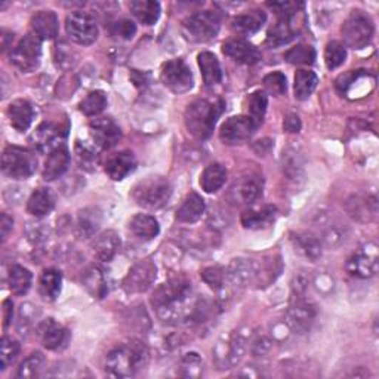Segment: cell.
<instances>
[{
    "label": "cell",
    "instance_id": "6da1fadb",
    "mask_svg": "<svg viewBox=\"0 0 379 379\" xmlns=\"http://www.w3.org/2000/svg\"><path fill=\"white\" fill-rule=\"evenodd\" d=\"M192 299V283L185 277H174L155 291L151 304L165 321L187 320L194 302Z\"/></svg>",
    "mask_w": 379,
    "mask_h": 379
},
{
    "label": "cell",
    "instance_id": "7a4b0ae2",
    "mask_svg": "<svg viewBox=\"0 0 379 379\" xmlns=\"http://www.w3.org/2000/svg\"><path fill=\"white\" fill-rule=\"evenodd\" d=\"M148 363V350L138 339H130L111 350L105 358V372L113 378H130Z\"/></svg>",
    "mask_w": 379,
    "mask_h": 379
},
{
    "label": "cell",
    "instance_id": "3957f363",
    "mask_svg": "<svg viewBox=\"0 0 379 379\" xmlns=\"http://www.w3.org/2000/svg\"><path fill=\"white\" fill-rule=\"evenodd\" d=\"M222 113V103H211L207 100H196L185 110L184 122L197 140H206L212 135L218 118Z\"/></svg>",
    "mask_w": 379,
    "mask_h": 379
},
{
    "label": "cell",
    "instance_id": "277c9868",
    "mask_svg": "<svg viewBox=\"0 0 379 379\" xmlns=\"http://www.w3.org/2000/svg\"><path fill=\"white\" fill-rule=\"evenodd\" d=\"M170 193L172 188L166 178L150 177L132 188V199L145 209H160L167 203Z\"/></svg>",
    "mask_w": 379,
    "mask_h": 379
},
{
    "label": "cell",
    "instance_id": "5b68a950",
    "mask_svg": "<svg viewBox=\"0 0 379 379\" xmlns=\"http://www.w3.org/2000/svg\"><path fill=\"white\" fill-rule=\"evenodd\" d=\"M221 18L217 12L202 11L187 16L182 23V31L188 41L196 43L209 42L218 36Z\"/></svg>",
    "mask_w": 379,
    "mask_h": 379
},
{
    "label": "cell",
    "instance_id": "8992f818",
    "mask_svg": "<svg viewBox=\"0 0 379 379\" xmlns=\"http://www.w3.org/2000/svg\"><path fill=\"white\" fill-rule=\"evenodd\" d=\"M249 338L251 335L248 336L240 331H236L230 336H227V339H219L214 350V358L218 369H232L239 365L246 351H248Z\"/></svg>",
    "mask_w": 379,
    "mask_h": 379
},
{
    "label": "cell",
    "instance_id": "52a82bcc",
    "mask_svg": "<svg viewBox=\"0 0 379 379\" xmlns=\"http://www.w3.org/2000/svg\"><path fill=\"white\" fill-rule=\"evenodd\" d=\"M341 31H343L344 37V46L353 49H363L370 43L375 27L370 16L366 15L363 11H353Z\"/></svg>",
    "mask_w": 379,
    "mask_h": 379
},
{
    "label": "cell",
    "instance_id": "ba28073f",
    "mask_svg": "<svg viewBox=\"0 0 379 379\" xmlns=\"http://www.w3.org/2000/svg\"><path fill=\"white\" fill-rule=\"evenodd\" d=\"M37 167V159L31 151L9 145L5 148L2 156V170L4 174L12 180H27L30 178Z\"/></svg>",
    "mask_w": 379,
    "mask_h": 379
},
{
    "label": "cell",
    "instance_id": "9c48e42d",
    "mask_svg": "<svg viewBox=\"0 0 379 379\" xmlns=\"http://www.w3.org/2000/svg\"><path fill=\"white\" fill-rule=\"evenodd\" d=\"M66 31L70 39L82 46H89L98 39V26L93 16L83 11L71 12L66 20Z\"/></svg>",
    "mask_w": 379,
    "mask_h": 379
},
{
    "label": "cell",
    "instance_id": "30bf717a",
    "mask_svg": "<svg viewBox=\"0 0 379 379\" xmlns=\"http://www.w3.org/2000/svg\"><path fill=\"white\" fill-rule=\"evenodd\" d=\"M42 39L34 33L27 34L11 52V63L21 71H34L41 64Z\"/></svg>",
    "mask_w": 379,
    "mask_h": 379
},
{
    "label": "cell",
    "instance_id": "8fae6325",
    "mask_svg": "<svg viewBox=\"0 0 379 379\" xmlns=\"http://www.w3.org/2000/svg\"><path fill=\"white\" fill-rule=\"evenodd\" d=\"M163 85L175 93H185L194 85L193 73L182 60H170L163 64L160 71Z\"/></svg>",
    "mask_w": 379,
    "mask_h": 379
},
{
    "label": "cell",
    "instance_id": "7c38bea8",
    "mask_svg": "<svg viewBox=\"0 0 379 379\" xmlns=\"http://www.w3.org/2000/svg\"><path fill=\"white\" fill-rule=\"evenodd\" d=\"M156 265L153 261L144 259L135 264L129 270L123 280V289L128 294H144L147 292L156 280Z\"/></svg>",
    "mask_w": 379,
    "mask_h": 379
},
{
    "label": "cell",
    "instance_id": "4fadbf2b",
    "mask_svg": "<svg viewBox=\"0 0 379 379\" xmlns=\"http://www.w3.org/2000/svg\"><path fill=\"white\" fill-rule=\"evenodd\" d=\"M316 308L304 296H294L292 304L286 313V323L294 333L304 335L310 332L314 320Z\"/></svg>",
    "mask_w": 379,
    "mask_h": 379
},
{
    "label": "cell",
    "instance_id": "5bb4252c",
    "mask_svg": "<svg viewBox=\"0 0 379 379\" xmlns=\"http://www.w3.org/2000/svg\"><path fill=\"white\" fill-rule=\"evenodd\" d=\"M256 129V125L249 116H233L225 120L219 130V140L224 144L234 145L249 140Z\"/></svg>",
    "mask_w": 379,
    "mask_h": 379
},
{
    "label": "cell",
    "instance_id": "9a60e30c",
    "mask_svg": "<svg viewBox=\"0 0 379 379\" xmlns=\"http://www.w3.org/2000/svg\"><path fill=\"white\" fill-rule=\"evenodd\" d=\"M89 126H90V134L95 141V145L104 150L115 147L122 137L120 128L118 126L115 120L110 118L93 119Z\"/></svg>",
    "mask_w": 379,
    "mask_h": 379
},
{
    "label": "cell",
    "instance_id": "2e32d148",
    "mask_svg": "<svg viewBox=\"0 0 379 379\" xmlns=\"http://www.w3.org/2000/svg\"><path fill=\"white\" fill-rule=\"evenodd\" d=\"M225 276L234 288H244L256 280L258 265L252 259L236 258L229 264Z\"/></svg>",
    "mask_w": 379,
    "mask_h": 379
},
{
    "label": "cell",
    "instance_id": "e0dca14e",
    "mask_svg": "<svg viewBox=\"0 0 379 379\" xmlns=\"http://www.w3.org/2000/svg\"><path fill=\"white\" fill-rule=\"evenodd\" d=\"M222 52H224V55H227L229 58H232L233 61H236L239 64L252 66L261 60L259 49L255 45L249 43L248 41H243V39L227 41L222 45Z\"/></svg>",
    "mask_w": 379,
    "mask_h": 379
},
{
    "label": "cell",
    "instance_id": "ac0fdd59",
    "mask_svg": "<svg viewBox=\"0 0 379 379\" xmlns=\"http://www.w3.org/2000/svg\"><path fill=\"white\" fill-rule=\"evenodd\" d=\"M347 212L358 222H370L378 214V200L373 194H354L347 200Z\"/></svg>",
    "mask_w": 379,
    "mask_h": 379
},
{
    "label": "cell",
    "instance_id": "d6986e66",
    "mask_svg": "<svg viewBox=\"0 0 379 379\" xmlns=\"http://www.w3.org/2000/svg\"><path fill=\"white\" fill-rule=\"evenodd\" d=\"M347 271L357 279H370L378 271L376 248L372 252L360 251L347 261Z\"/></svg>",
    "mask_w": 379,
    "mask_h": 379
},
{
    "label": "cell",
    "instance_id": "ffe728a7",
    "mask_svg": "<svg viewBox=\"0 0 379 379\" xmlns=\"http://www.w3.org/2000/svg\"><path fill=\"white\" fill-rule=\"evenodd\" d=\"M137 167V159L132 151H120L115 156H111L105 163V174L113 181H122L125 180L130 172H134Z\"/></svg>",
    "mask_w": 379,
    "mask_h": 379
},
{
    "label": "cell",
    "instance_id": "44dd1931",
    "mask_svg": "<svg viewBox=\"0 0 379 379\" xmlns=\"http://www.w3.org/2000/svg\"><path fill=\"white\" fill-rule=\"evenodd\" d=\"M70 166V153L64 145H60L49 151L43 166V180L55 181L61 178Z\"/></svg>",
    "mask_w": 379,
    "mask_h": 379
},
{
    "label": "cell",
    "instance_id": "7402d4cb",
    "mask_svg": "<svg viewBox=\"0 0 379 379\" xmlns=\"http://www.w3.org/2000/svg\"><path fill=\"white\" fill-rule=\"evenodd\" d=\"M30 24L33 33L42 41L55 39L56 34H58V18L52 11L36 12L31 16Z\"/></svg>",
    "mask_w": 379,
    "mask_h": 379
},
{
    "label": "cell",
    "instance_id": "603a6c76",
    "mask_svg": "<svg viewBox=\"0 0 379 379\" xmlns=\"http://www.w3.org/2000/svg\"><path fill=\"white\" fill-rule=\"evenodd\" d=\"M277 209L274 206H264L261 209H249L242 214V224L244 229L264 230L271 227L276 221Z\"/></svg>",
    "mask_w": 379,
    "mask_h": 379
},
{
    "label": "cell",
    "instance_id": "cb8c5ba5",
    "mask_svg": "<svg viewBox=\"0 0 379 379\" xmlns=\"http://www.w3.org/2000/svg\"><path fill=\"white\" fill-rule=\"evenodd\" d=\"M120 249V237L116 232L107 230L95 239L92 244L93 255L103 262H110Z\"/></svg>",
    "mask_w": 379,
    "mask_h": 379
},
{
    "label": "cell",
    "instance_id": "d4e9b609",
    "mask_svg": "<svg viewBox=\"0 0 379 379\" xmlns=\"http://www.w3.org/2000/svg\"><path fill=\"white\" fill-rule=\"evenodd\" d=\"M8 118L14 129L24 132L30 128L34 118L33 105L27 100H15L8 107Z\"/></svg>",
    "mask_w": 379,
    "mask_h": 379
},
{
    "label": "cell",
    "instance_id": "484cf974",
    "mask_svg": "<svg viewBox=\"0 0 379 379\" xmlns=\"http://www.w3.org/2000/svg\"><path fill=\"white\" fill-rule=\"evenodd\" d=\"M55 207V196L49 188L41 187L34 190L27 202V211L33 217L42 218L49 215Z\"/></svg>",
    "mask_w": 379,
    "mask_h": 379
},
{
    "label": "cell",
    "instance_id": "4316f807",
    "mask_svg": "<svg viewBox=\"0 0 379 379\" xmlns=\"http://www.w3.org/2000/svg\"><path fill=\"white\" fill-rule=\"evenodd\" d=\"M267 21V15L259 9H254L248 14L237 15L232 21V28L240 36H251L261 30V27Z\"/></svg>",
    "mask_w": 379,
    "mask_h": 379
},
{
    "label": "cell",
    "instance_id": "83f0119b",
    "mask_svg": "<svg viewBox=\"0 0 379 379\" xmlns=\"http://www.w3.org/2000/svg\"><path fill=\"white\" fill-rule=\"evenodd\" d=\"M206 209L204 200L197 193H190L177 211V219L184 224L197 222Z\"/></svg>",
    "mask_w": 379,
    "mask_h": 379
},
{
    "label": "cell",
    "instance_id": "f1b7e54d",
    "mask_svg": "<svg viewBox=\"0 0 379 379\" xmlns=\"http://www.w3.org/2000/svg\"><path fill=\"white\" fill-rule=\"evenodd\" d=\"M203 82L207 88H214L222 82V71L217 56L212 52H202L197 56Z\"/></svg>",
    "mask_w": 379,
    "mask_h": 379
},
{
    "label": "cell",
    "instance_id": "f546056e",
    "mask_svg": "<svg viewBox=\"0 0 379 379\" xmlns=\"http://www.w3.org/2000/svg\"><path fill=\"white\" fill-rule=\"evenodd\" d=\"M227 177H229V172H227L225 166L221 163H212L207 166L203 174L200 177V185L204 193H217L218 190H221L227 181Z\"/></svg>",
    "mask_w": 379,
    "mask_h": 379
},
{
    "label": "cell",
    "instance_id": "4dcf8cb0",
    "mask_svg": "<svg viewBox=\"0 0 379 379\" xmlns=\"http://www.w3.org/2000/svg\"><path fill=\"white\" fill-rule=\"evenodd\" d=\"M60 138H61V129L60 126H56L53 123H42L34 130V134L31 137L34 145L41 151H46V150L52 151L53 148L63 145V144L56 142Z\"/></svg>",
    "mask_w": 379,
    "mask_h": 379
},
{
    "label": "cell",
    "instance_id": "1f68e13d",
    "mask_svg": "<svg viewBox=\"0 0 379 379\" xmlns=\"http://www.w3.org/2000/svg\"><path fill=\"white\" fill-rule=\"evenodd\" d=\"M39 333H41L43 346L48 350L61 348L67 343V336H68V332L58 323H55L52 318H49L48 321L41 325Z\"/></svg>",
    "mask_w": 379,
    "mask_h": 379
},
{
    "label": "cell",
    "instance_id": "d6a6232c",
    "mask_svg": "<svg viewBox=\"0 0 379 379\" xmlns=\"http://www.w3.org/2000/svg\"><path fill=\"white\" fill-rule=\"evenodd\" d=\"M129 227H130L132 233L142 240H153L160 233V227H159L157 219L155 217L145 215V214L135 215L130 219Z\"/></svg>",
    "mask_w": 379,
    "mask_h": 379
},
{
    "label": "cell",
    "instance_id": "836d02e7",
    "mask_svg": "<svg viewBox=\"0 0 379 379\" xmlns=\"http://www.w3.org/2000/svg\"><path fill=\"white\" fill-rule=\"evenodd\" d=\"M129 8L137 20L144 26L156 24L162 12L160 5L153 0H135V2H130Z\"/></svg>",
    "mask_w": 379,
    "mask_h": 379
},
{
    "label": "cell",
    "instance_id": "e575fe53",
    "mask_svg": "<svg viewBox=\"0 0 379 379\" xmlns=\"http://www.w3.org/2000/svg\"><path fill=\"white\" fill-rule=\"evenodd\" d=\"M63 274L55 269H46L39 281V291L45 301H55L61 294Z\"/></svg>",
    "mask_w": 379,
    "mask_h": 379
},
{
    "label": "cell",
    "instance_id": "d590c367",
    "mask_svg": "<svg viewBox=\"0 0 379 379\" xmlns=\"http://www.w3.org/2000/svg\"><path fill=\"white\" fill-rule=\"evenodd\" d=\"M318 78L317 74L311 70H298L295 74V98L299 101L308 100L310 95L317 88Z\"/></svg>",
    "mask_w": 379,
    "mask_h": 379
},
{
    "label": "cell",
    "instance_id": "8d00e7d4",
    "mask_svg": "<svg viewBox=\"0 0 379 379\" xmlns=\"http://www.w3.org/2000/svg\"><path fill=\"white\" fill-rule=\"evenodd\" d=\"M292 240L295 248L310 261H317L321 256V240L318 237L307 233H296Z\"/></svg>",
    "mask_w": 379,
    "mask_h": 379
},
{
    "label": "cell",
    "instance_id": "74e56055",
    "mask_svg": "<svg viewBox=\"0 0 379 379\" xmlns=\"http://www.w3.org/2000/svg\"><path fill=\"white\" fill-rule=\"evenodd\" d=\"M295 30L292 27V20H279V23L270 28L267 34V45L271 48H279L288 45L294 41Z\"/></svg>",
    "mask_w": 379,
    "mask_h": 379
},
{
    "label": "cell",
    "instance_id": "f35d334b",
    "mask_svg": "<svg viewBox=\"0 0 379 379\" xmlns=\"http://www.w3.org/2000/svg\"><path fill=\"white\" fill-rule=\"evenodd\" d=\"M101 224V215L98 211L95 209H85L81 211L76 219V233L81 237H92L95 232L98 230V227Z\"/></svg>",
    "mask_w": 379,
    "mask_h": 379
},
{
    "label": "cell",
    "instance_id": "ab89813d",
    "mask_svg": "<svg viewBox=\"0 0 379 379\" xmlns=\"http://www.w3.org/2000/svg\"><path fill=\"white\" fill-rule=\"evenodd\" d=\"M237 193L242 203H254L262 194V180L258 175H248L240 180Z\"/></svg>",
    "mask_w": 379,
    "mask_h": 379
},
{
    "label": "cell",
    "instance_id": "60d3db41",
    "mask_svg": "<svg viewBox=\"0 0 379 379\" xmlns=\"http://www.w3.org/2000/svg\"><path fill=\"white\" fill-rule=\"evenodd\" d=\"M8 280H9V288L12 294L21 296L30 291L33 276L27 269L21 267V265H14V267H11L9 270Z\"/></svg>",
    "mask_w": 379,
    "mask_h": 379
},
{
    "label": "cell",
    "instance_id": "b9f144b4",
    "mask_svg": "<svg viewBox=\"0 0 379 379\" xmlns=\"http://www.w3.org/2000/svg\"><path fill=\"white\" fill-rule=\"evenodd\" d=\"M83 286L93 298H104L107 292V281L98 267H90L83 274Z\"/></svg>",
    "mask_w": 379,
    "mask_h": 379
},
{
    "label": "cell",
    "instance_id": "7bdbcfd3",
    "mask_svg": "<svg viewBox=\"0 0 379 379\" xmlns=\"http://www.w3.org/2000/svg\"><path fill=\"white\" fill-rule=\"evenodd\" d=\"M107 107V95L104 90H92L81 101L79 110L88 118L98 116Z\"/></svg>",
    "mask_w": 379,
    "mask_h": 379
},
{
    "label": "cell",
    "instance_id": "ee69618b",
    "mask_svg": "<svg viewBox=\"0 0 379 379\" xmlns=\"http://www.w3.org/2000/svg\"><path fill=\"white\" fill-rule=\"evenodd\" d=\"M267 95L261 90H256L249 95L248 98V115L252 119V122L256 125V128L262 123L265 118V111H267Z\"/></svg>",
    "mask_w": 379,
    "mask_h": 379
},
{
    "label": "cell",
    "instance_id": "f6af8a7d",
    "mask_svg": "<svg viewBox=\"0 0 379 379\" xmlns=\"http://www.w3.org/2000/svg\"><path fill=\"white\" fill-rule=\"evenodd\" d=\"M284 60L294 66H311L316 61V51L310 45H296L284 53Z\"/></svg>",
    "mask_w": 379,
    "mask_h": 379
},
{
    "label": "cell",
    "instance_id": "bcb514c9",
    "mask_svg": "<svg viewBox=\"0 0 379 379\" xmlns=\"http://www.w3.org/2000/svg\"><path fill=\"white\" fill-rule=\"evenodd\" d=\"M321 230H323V236H321V240L325 242V244L331 246V248H336V246L343 244L346 242L347 233H346V227L339 222H321Z\"/></svg>",
    "mask_w": 379,
    "mask_h": 379
},
{
    "label": "cell",
    "instance_id": "7dc6e473",
    "mask_svg": "<svg viewBox=\"0 0 379 379\" xmlns=\"http://www.w3.org/2000/svg\"><path fill=\"white\" fill-rule=\"evenodd\" d=\"M45 363V357L42 353L36 351V353H31L24 362L20 365V368H18V372H16V378L20 379H30V378H34L39 375V370L42 369Z\"/></svg>",
    "mask_w": 379,
    "mask_h": 379
},
{
    "label": "cell",
    "instance_id": "c3c4849f",
    "mask_svg": "<svg viewBox=\"0 0 379 379\" xmlns=\"http://www.w3.org/2000/svg\"><path fill=\"white\" fill-rule=\"evenodd\" d=\"M18 354H20V344L9 336H4L2 344H0V370H5L8 366H11Z\"/></svg>",
    "mask_w": 379,
    "mask_h": 379
},
{
    "label": "cell",
    "instance_id": "681fc988",
    "mask_svg": "<svg viewBox=\"0 0 379 379\" xmlns=\"http://www.w3.org/2000/svg\"><path fill=\"white\" fill-rule=\"evenodd\" d=\"M347 60V49L343 43L331 42L325 49V63L329 70H335L343 66Z\"/></svg>",
    "mask_w": 379,
    "mask_h": 379
},
{
    "label": "cell",
    "instance_id": "f907efd6",
    "mask_svg": "<svg viewBox=\"0 0 379 379\" xmlns=\"http://www.w3.org/2000/svg\"><path fill=\"white\" fill-rule=\"evenodd\" d=\"M262 83H264V88L267 89V92L271 95H276V97L283 95L288 89L286 78H284V74L280 71H274L265 76Z\"/></svg>",
    "mask_w": 379,
    "mask_h": 379
},
{
    "label": "cell",
    "instance_id": "816d5d0a",
    "mask_svg": "<svg viewBox=\"0 0 379 379\" xmlns=\"http://www.w3.org/2000/svg\"><path fill=\"white\" fill-rule=\"evenodd\" d=\"M203 281L214 291H221L225 284V270L221 267H207L200 273Z\"/></svg>",
    "mask_w": 379,
    "mask_h": 379
},
{
    "label": "cell",
    "instance_id": "f5cc1de1",
    "mask_svg": "<svg viewBox=\"0 0 379 379\" xmlns=\"http://www.w3.org/2000/svg\"><path fill=\"white\" fill-rule=\"evenodd\" d=\"M203 363L199 354L196 353H188L182 357L181 360V370L182 375L187 378H197L202 375Z\"/></svg>",
    "mask_w": 379,
    "mask_h": 379
},
{
    "label": "cell",
    "instance_id": "db71d44e",
    "mask_svg": "<svg viewBox=\"0 0 379 379\" xmlns=\"http://www.w3.org/2000/svg\"><path fill=\"white\" fill-rule=\"evenodd\" d=\"M271 9L276 11L279 20H294L298 11L304 6L301 2H273L269 4Z\"/></svg>",
    "mask_w": 379,
    "mask_h": 379
},
{
    "label": "cell",
    "instance_id": "11a10c76",
    "mask_svg": "<svg viewBox=\"0 0 379 379\" xmlns=\"http://www.w3.org/2000/svg\"><path fill=\"white\" fill-rule=\"evenodd\" d=\"M249 346H251L252 354L261 357V355H265L271 350L273 343H271V339L267 335L258 332L252 338H249Z\"/></svg>",
    "mask_w": 379,
    "mask_h": 379
},
{
    "label": "cell",
    "instance_id": "9f6ffc18",
    "mask_svg": "<svg viewBox=\"0 0 379 379\" xmlns=\"http://www.w3.org/2000/svg\"><path fill=\"white\" fill-rule=\"evenodd\" d=\"M137 33V26L130 20H120L116 24H113V34L120 37V39L129 41Z\"/></svg>",
    "mask_w": 379,
    "mask_h": 379
},
{
    "label": "cell",
    "instance_id": "6f0895ef",
    "mask_svg": "<svg viewBox=\"0 0 379 379\" xmlns=\"http://www.w3.org/2000/svg\"><path fill=\"white\" fill-rule=\"evenodd\" d=\"M362 70H351L348 73H344V74H341L339 78L336 79V88L339 92H343L346 93L348 90V88L360 78V76H362Z\"/></svg>",
    "mask_w": 379,
    "mask_h": 379
},
{
    "label": "cell",
    "instance_id": "680465c9",
    "mask_svg": "<svg viewBox=\"0 0 379 379\" xmlns=\"http://www.w3.org/2000/svg\"><path fill=\"white\" fill-rule=\"evenodd\" d=\"M76 155H78L79 162L85 165H92L95 160H97V151L82 142L76 144Z\"/></svg>",
    "mask_w": 379,
    "mask_h": 379
},
{
    "label": "cell",
    "instance_id": "91938a15",
    "mask_svg": "<svg viewBox=\"0 0 379 379\" xmlns=\"http://www.w3.org/2000/svg\"><path fill=\"white\" fill-rule=\"evenodd\" d=\"M283 129L286 132H292V134H298L301 130V120L296 115H288L283 122Z\"/></svg>",
    "mask_w": 379,
    "mask_h": 379
},
{
    "label": "cell",
    "instance_id": "94428289",
    "mask_svg": "<svg viewBox=\"0 0 379 379\" xmlns=\"http://www.w3.org/2000/svg\"><path fill=\"white\" fill-rule=\"evenodd\" d=\"M12 225L14 221L11 217H8L6 214H2V218H0V232H2V242H5L9 236V232L12 230Z\"/></svg>",
    "mask_w": 379,
    "mask_h": 379
},
{
    "label": "cell",
    "instance_id": "6125c7cd",
    "mask_svg": "<svg viewBox=\"0 0 379 379\" xmlns=\"http://www.w3.org/2000/svg\"><path fill=\"white\" fill-rule=\"evenodd\" d=\"M12 313H14L12 301H9V299L4 301V328L9 326L11 320H12Z\"/></svg>",
    "mask_w": 379,
    "mask_h": 379
},
{
    "label": "cell",
    "instance_id": "be15d7a7",
    "mask_svg": "<svg viewBox=\"0 0 379 379\" xmlns=\"http://www.w3.org/2000/svg\"><path fill=\"white\" fill-rule=\"evenodd\" d=\"M12 41L14 39V34L12 33H8L6 30H4L2 31V49L5 51V49H8V41Z\"/></svg>",
    "mask_w": 379,
    "mask_h": 379
}]
</instances>
